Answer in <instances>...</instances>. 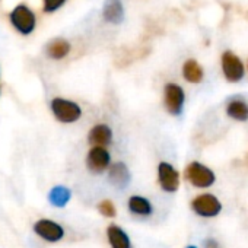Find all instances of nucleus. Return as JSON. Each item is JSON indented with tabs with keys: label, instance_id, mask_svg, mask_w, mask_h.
Segmentation results:
<instances>
[{
	"label": "nucleus",
	"instance_id": "nucleus-1",
	"mask_svg": "<svg viewBox=\"0 0 248 248\" xmlns=\"http://www.w3.org/2000/svg\"><path fill=\"white\" fill-rule=\"evenodd\" d=\"M184 178L194 188H200V190L210 188L216 183L215 171L199 161H193L184 168Z\"/></svg>",
	"mask_w": 248,
	"mask_h": 248
},
{
	"label": "nucleus",
	"instance_id": "nucleus-2",
	"mask_svg": "<svg viewBox=\"0 0 248 248\" xmlns=\"http://www.w3.org/2000/svg\"><path fill=\"white\" fill-rule=\"evenodd\" d=\"M190 207L194 212V215L204 217V219H212L220 215L223 204L217 196L212 193H200L193 197Z\"/></svg>",
	"mask_w": 248,
	"mask_h": 248
},
{
	"label": "nucleus",
	"instance_id": "nucleus-3",
	"mask_svg": "<svg viewBox=\"0 0 248 248\" xmlns=\"http://www.w3.org/2000/svg\"><path fill=\"white\" fill-rule=\"evenodd\" d=\"M51 112L57 121L70 124L76 123L82 117V108L78 102L64 99V98H54L51 101Z\"/></svg>",
	"mask_w": 248,
	"mask_h": 248
},
{
	"label": "nucleus",
	"instance_id": "nucleus-4",
	"mask_svg": "<svg viewBox=\"0 0 248 248\" xmlns=\"http://www.w3.org/2000/svg\"><path fill=\"white\" fill-rule=\"evenodd\" d=\"M186 105V92L178 83L170 82L164 88V107L168 114L178 117L183 114Z\"/></svg>",
	"mask_w": 248,
	"mask_h": 248
},
{
	"label": "nucleus",
	"instance_id": "nucleus-5",
	"mask_svg": "<svg viewBox=\"0 0 248 248\" xmlns=\"http://www.w3.org/2000/svg\"><path fill=\"white\" fill-rule=\"evenodd\" d=\"M156 172H158V184L162 191L170 193V194L178 191L180 183H181V175H180V171L171 162L161 161L158 164Z\"/></svg>",
	"mask_w": 248,
	"mask_h": 248
},
{
	"label": "nucleus",
	"instance_id": "nucleus-6",
	"mask_svg": "<svg viewBox=\"0 0 248 248\" xmlns=\"http://www.w3.org/2000/svg\"><path fill=\"white\" fill-rule=\"evenodd\" d=\"M220 67L223 78L231 83H238L245 76V66L242 60L232 51H225L220 57Z\"/></svg>",
	"mask_w": 248,
	"mask_h": 248
},
{
	"label": "nucleus",
	"instance_id": "nucleus-7",
	"mask_svg": "<svg viewBox=\"0 0 248 248\" xmlns=\"http://www.w3.org/2000/svg\"><path fill=\"white\" fill-rule=\"evenodd\" d=\"M111 154L104 146H92L86 155V168L92 174H102L111 167Z\"/></svg>",
	"mask_w": 248,
	"mask_h": 248
},
{
	"label": "nucleus",
	"instance_id": "nucleus-8",
	"mask_svg": "<svg viewBox=\"0 0 248 248\" xmlns=\"http://www.w3.org/2000/svg\"><path fill=\"white\" fill-rule=\"evenodd\" d=\"M11 21H12L14 27L21 34H25V35L31 34L35 28V15L25 5H19L12 11Z\"/></svg>",
	"mask_w": 248,
	"mask_h": 248
},
{
	"label": "nucleus",
	"instance_id": "nucleus-9",
	"mask_svg": "<svg viewBox=\"0 0 248 248\" xmlns=\"http://www.w3.org/2000/svg\"><path fill=\"white\" fill-rule=\"evenodd\" d=\"M34 231L37 235H40L43 239H46L48 242H57V241L63 239V236H64L63 226L50 219H40L34 225Z\"/></svg>",
	"mask_w": 248,
	"mask_h": 248
},
{
	"label": "nucleus",
	"instance_id": "nucleus-10",
	"mask_svg": "<svg viewBox=\"0 0 248 248\" xmlns=\"http://www.w3.org/2000/svg\"><path fill=\"white\" fill-rule=\"evenodd\" d=\"M108 172V181L117 188V190H124L132 181V174L129 167L124 162H115L109 167Z\"/></svg>",
	"mask_w": 248,
	"mask_h": 248
},
{
	"label": "nucleus",
	"instance_id": "nucleus-11",
	"mask_svg": "<svg viewBox=\"0 0 248 248\" xmlns=\"http://www.w3.org/2000/svg\"><path fill=\"white\" fill-rule=\"evenodd\" d=\"M114 140V132L105 123H98L91 127L88 133V142L92 146H109Z\"/></svg>",
	"mask_w": 248,
	"mask_h": 248
},
{
	"label": "nucleus",
	"instance_id": "nucleus-12",
	"mask_svg": "<svg viewBox=\"0 0 248 248\" xmlns=\"http://www.w3.org/2000/svg\"><path fill=\"white\" fill-rule=\"evenodd\" d=\"M127 210L133 216H138V217H149V216L154 215L155 207H154L152 202L148 197L140 196V194H133L127 200Z\"/></svg>",
	"mask_w": 248,
	"mask_h": 248
},
{
	"label": "nucleus",
	"instance_id": "nucleus-13",
	"mask_svg": "<svg viewBox=\"0 0 248 248\" xmlns=\"http://www.w3.org/2000/svg\"><path fill=\"white\" fill-rule=\"evenodd\" d=\"M105 233H107V241L111 248H133L130 235L121 226L111 223V225H108Z\"/></svg>",
	"mask_w": 248,
	"mask_h": 248
},
{
	"label": "nucleus",
	"instance_id": "nucleus-14",
	"mask_svg": "<svg viewBox=\"0 0 248 248\" xmlns=\"http://www.w3.org/2000/svg\"><path fill=\"white\" fill-rule=\"evenodd\" d=\"M226 115L238 123L248 121V102L242 98H232L228 101L225 107Z\"/></svg>",
	"mask_w": 248,
	"mask_h": 248
},
{
	"label": "nucleus",
	"instance_id": "nucleus-15",
	"mask_svg": "<svg viewBox=\"0 0 248 248\" xmlns=\"http://www.w3.org/2000/svg\"><path fill=\"white\" fill-rule=\"evenodd\" d=\"M102 16L107 22L120 24L124 19V8L121 0H105L102 8Z\"/></svg>",
	"mask_w": 248,
	"mask_h": 248
},
{
	"label": "nucleus",
	"instance_id": "nucleus-16",
	"mask_svg": "<svg viewBox=\"0 0 248 248\" xmlns=\"http://www.w3.org/2000/svg\"><path fill=\"white\" fill-rule=\"evenodd\" d=\"M183 78L193 85H197L203 80L204 78V70L202 67V64L194 60V59H188L184 62L183 64Z\"/></svg>",
	"mask_w": 248,
	"mask_h": 248
},
{
	"label": "nucleus",
	"instance_id": "nucleus-17",
	"mask_svg": "<svg viewBox=\"0 0 248 248\" xmlns=\"http://www.w3.org/2000/svg\"><path fill=\"white\" fill-rule=\"evenodd\" d=\"M70 199H72V191L64 186H56L48 193V202L54 207H64L70 202Z\"/></svg>",
	"mask_w": 248,
	"mask_h": 248
},
{
	"label": "nucleus",
	"instance_id": "nucleus-18",
	"mask_svg": "<svg viewBox=\"0 0 248 248\" xmlns=\"http://www.w3.org/2000/svg\"><path fill=\"white\" fill-rule=\"evenodd\" d=\"M69 53H70V44H69V41H66L63 38H57V40L51 41L47 47V54L54 60L64 59Z\"/></svg>",
	"mask_w": 248,
	"mask_h": 248
},
{
	"label": "nucleus",
	"instance_id": "nucleus-19",
	"mask_svg": "<svg viewBox=\"0 0 248 248\" xmlns=\"http://www.w3.org/2000/svg\"><path fill=\"white\" fill-rule=\"evenodd\" d=\"M96 209H98L99 215L104 216V217H115L117 216L115 204L111 200H108V199H104L102 202H99L98 206H96Z\"/></svg>",
	"mask_w": 248,
	"mask_h": 248
},
{
	"label": "nucleus",
	"instance_id": "nucleus-20",
	"mask_svg": "<svg viewBox=\"0 0 248 248\" xmlns=\"http://www.w3.org/2000/svg\"><path fill=\"white\" fill-rule=\"evenodd\" d=\"M66 0H44V11L46 12H54L59 8L63 6Z\"/></svg>",
	"mask_w": 248,
	"mask_h": 248
},
{
	"label": "nucleus",
	"instance_id": "nucleus-21",
	"mask_svg": "<svg viewBox=\"0 0 248 248\" xmlns=\"http://www.w3.org/2000/svg\"><path fill=\"white\" fill-rule=\"evenodd\" d=\"M203 248H220V244L217 242V239L209 236L203 241Z\"/></svg>",
	"mask_w": 248,
	"mask_h": 248
},
{
	"label": "nucleus",
	"instance_id": "nucleus-22",
	"mask_svg": "<svg viewBox=\"0 0 248 248\" xmlns=\"http://www.w3.org/2000/svg\"><path fill=\"white\" fill-rule=\"evenodd\" d=\"M186 248H199L197 245H193V244H190V245H187Z\"/></svg>",
	"mask_w": 248,
	"mask_h": 248
}]
</instances>
